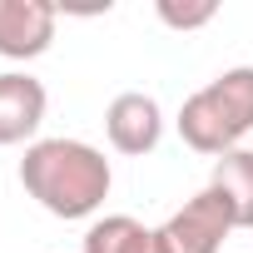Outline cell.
I'll return each mask as SVG.
<instances>
[{"mask_svg":"<svg viewBox=\"0 0 253 253\" xmlns=\"http://www.w3.org/2000/svg\"><path fill=\"white\" fill-rule=\"evenodd\" d=\"M25 194L55 218H89L109 199V159L84 139H35L20 159Z\"/></svg>","mask_w":253,"mask_h":253,"instance_id":"obj_1","label":"cell"},{"mask_svg":"<svg viewBox=\"0 0 253 253\" xmlns=\"http://www.w3.org/2000/svg\"><path fill=\"white\" fill-rule=\"evenodd\" d=\"M209 189L223 199L233 228H253V149H233V154L213 159Z\"/></svg>","mask_w":253,"mask_h":253,"instance_id":"obj_8","label":"cell"},{"mask_svg":"<svg viewBox=\"0 0 253 253\" xmlns=\"http://www.w3.org/2000/svg\"><path fill=\"white\" fill-rule=\"evenodd\" d=\"M228 233H233V218H228V209H223V199H218L213 189H199V194L164 223L169 253H218Z\"/></svg>","mask_w":253,"mask_h":253,"instance_id":"obj_4","label":"cell"},{"mask_svg":"<svg viewBox=\"0 0 253 253\" xmlns=\"http://www.w3.org/2000/svg\"><path fill=\"white\" fill-rule=\"evenodd\" d=\"M253 129V65H233L204 89H194L179 109V139L194 154L223 159Z\"/></svg>","mask_w":253,"mask_h":253,"instance_id":"obj_2","label":"cell"},{"mask_svg":"<svg viewBox=\"0 0 253 253\" xmlns=\"http://www.w3.org/2000/svg\"><path fill=\"white\" fill-rule=\"evenodd\" d=\"M213 15H218L213 0H199V5H174V0H159V20H164L169 30H204Z\"/></svg>","mask_w":253,"mask_h":253,"instance_id":"obj_9","label":"cell"},{"mask_svg":"<svg viewBox=\"0 0 253 253\" xmlns=\"http://www.w3.org/2000/svg\"><path fill=\"white\" fill-rule=\"evenodd\" d=\"M84 253H169V238H164V228H149L129 213H109V218L89 223Z\"/></svg>","mask_w":253,"mask_h":253,"instance_id":"obj_7","label":"cell"},{"mask_svg":"<svg viewBox=\"0 0 253 253\" xmlns=\"http://www.w3.org/2000/svg\"><path fill=\"white\" fill-rule=\"evenodd\" d=\"M104 134H109V144L119 154H129V159L154 154L159 139H164V109H159V99L144 94V89L114 94L109 109H104Z\"/></svg>","mask_w":253,"mask_h":253,"instance_id":"obj_3","label":"cell"},{"mask_svg":"<svg viewBox=\"0 0 253 253\" xmlns=\"http://www.w3.org/2000/svg\"><path fill=\"white\" fill-rule=\"evenodd\" d=\"M45 84L25 70H5L0 75V144H25L35 139V129L45 124Z\"/></svg>","mask_w":253,"mask_h":253,"instance_id":"obj_6","label":"cell"},{"mask_svg":"<svg viewBox=\"0 0 253 253\" xmlns=\"http://www.w3.org/2000/svg\"><path fill=\"white\" fill-rule=\"evenodd\" d=\"M60 10L50 0H0V55L5 60H35L55 40Z\"/></svg>","mask_w":253,"mask_h":253,"instance_id":"obj_5","label":"cell"}]
</instances>
